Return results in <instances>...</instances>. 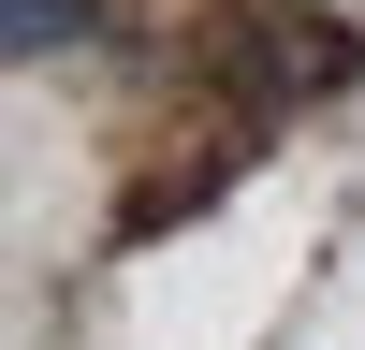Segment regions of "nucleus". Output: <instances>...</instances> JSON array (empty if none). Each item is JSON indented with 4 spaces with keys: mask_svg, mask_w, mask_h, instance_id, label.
<instances>
[{
    "mask_svg": "<svg viewBox=\"0 0 365 350\" xmlns=\"http://www.w3.org/2000/svg\"><path fill=\"white\" fill-rule=\"evenodd\" d=\"M103 29V0H0V44L15 58H58V44H88Z\"/></svg>",
    "mask_w": 365,
    "mask_h": 350,
    "instance_id": "nucleus-1",
    "label": "nucleus"
}]
</instances>
